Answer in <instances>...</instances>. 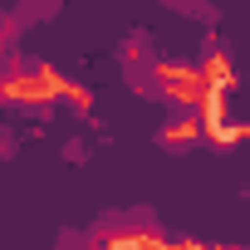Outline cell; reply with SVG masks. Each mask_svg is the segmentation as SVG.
<instances>
[{"label": "cell", "mask_w": 250, "mask_h": 250, "mask_svg": "<svg viewBox=\"0 0 250 250\" xmlns=\"http://www.w3.org/2000/svg\"><path fill=\"white\" fill-rule=\"evenodd\" d=\"M157 74H162V88H167V98H172L182 113H196V108H201V93H206V83H201V69L162 64Z\"/></svg>", "instance_id": "cell-1"}]
</instances>
